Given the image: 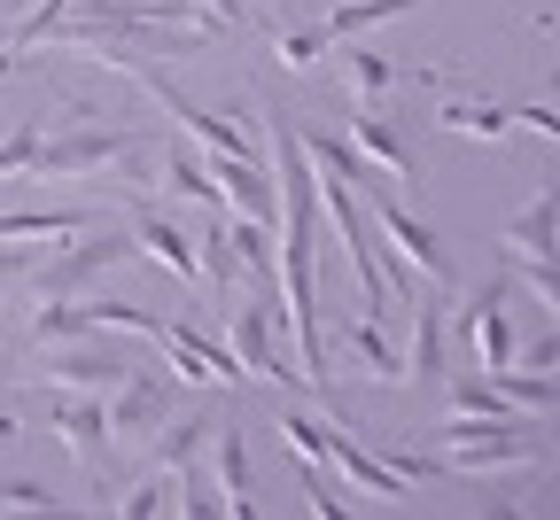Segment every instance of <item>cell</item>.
<instances>
[{
  "mask_svg": "<svg viewBox=\"0 0 560 520\" xmlns=\"http://www.w3.org/2000/svg\"><path fill=\"white\" fill-rule=\"evenodd\" d=\"M202 451H210V474H219V512L249 520L257 497H249V442H242V427H210Z\"/></svg>",
  "mask_w": 560,
  "mask_h": 520,
  "instance_id": "17",
  "label": "cell"
},
{
  "mask_svg": "<svg viewBox=\"0 0 560 520\" xmlns=\"http://www.w3.org/2000/svg\"><path fill=\"white\" fill-rule=\"evenodd\" d=\"M452 412H467V419H522V412H514L499 389H490V381H467V374L452 381Z\"/></svg>",
  "mask_w": 560,
  "mask_h": 520,
  "instance_id": "30",
  "label": "cell"
},
{
  "mask_svg": "<svg viewBox=\"0 0 560 520\" xmlns=\"http://www.w3.org/2000/svg\"><path fill=\"white\" fill-rule=\"evenodd\" d=\"M272 427H280V442L296 451V466H327V427H319V419H304V412H272Z\"/></svg>",
  "mask_w": 560,
  "mask_h": 520,
  "instance_id": "27",
  "label": "cell"
},
{
  "mask_svg": "<svg viewBox=\"0 0 560 520\" xmlns=\"http://www.w3.org/2000/svg\"><path fill=\"white\" fill-rule=\"evenodd\" d=\"M272 55H280V70H312V62H327V32L319 24H289L272 39Z\"/></svg>",
  "mask_w": 560,
  "mask_h": 520,
  "instance_id": "29",
  "label": "cell"
},
{
  "mask_svg": "<svg viewBox=\"0 0 560 520\" xmlns=\"http://www.w3.org/2000/svg\"><path fill=\"white\" fill-rule=\"evenodd\" d=\"M327 55H335V79H342L350 109H389V94L405 86V70L389 55H374L366 39H327Z\"/></svg>",
  "mask_w": 560,
  "mask_h": 520,
  "instance_id": "9",
  "label": "cell"
},
{
  "mask_svg": "<svg viewBox=\"0 0 560 520\" xmlns=\"http://www.w3.org/2000/svg\"><path fill=\"white\" fill-rule=\"evenodd\" d=\"M70 334H86V304H79V295H32V319H24V350L70 342Z\"/></svg>",
  "mask_w": 560,
  "mask_h": 520,
  "instance_id": "22",
  "label": "cell"
},
{
  "mask_svg": "<svg viewBox=\"0 0 560 520\" xmlns=\"http://www.w3.org/2000/svg\"><path fill=\"white\" fill-rule=\"evenodd\" d=\"M102 412H109V442H149L179 404H172V389H164L156 374H140V365H132V374L102 397Z\"/></svg>",
  "mask_w": 560,
  "mask_h": 520,
  "instance_id": "7",
  "label": "cell"
},
{
  "mask_svg": "<svg viewBox=\"0 0 560 520\" xmlns=\"http://www.w3.org/2000/svg\"><path fill=\"white\" fill-rule=\"evenodd\" d=\"M335 466L359 482L366 497H405V489H412V474H405V466H389V459H374V451H366V442L350 435L342 419H327V474H335Z\"/></svg>",
  "mask_w": 560,
  "mask_h": 520,
  "instance_id": "15",
  "label": "cell"
},
{
  "mask_svg": "<svg viewBox=\"0 0 560 520\" xmlns=\"http://www.w3.org/2000/svg\"><path fill=\"white\" fill-rule=\"evenodd\" d=\"M156 505H172V474H156V466L117 497V512H132V520H140V512H156Z\"/></svg>",
  "mask_w": 560,
  "mask_h": 520,
  "instance_id": "33",
  "label": "cell"
},
{
  "mask_svg": "<svg viewBox=\"0 0 560 520\" xmlns=\"http://www.w3.org/2000/svg\"><path fill=\"white\" fill-rule=\"evenodd\" d=\"M156 187H164V202L226 210V194H219V179H210V164H202V147H195V140H172V147H156Z\"/></svg>",
  "mask_w": 560,
  "mask_h": 520,
  "instance_id": "16",
  "label": "cell"
},
{
  "mask_svg": "<svg viewBox=\"0 0 560 520\" xmlns=\"http://www.w3.org/2000/svg\"><path fill=\"white\" fill-rule=\"evenodd\" d=\"M499 397L506 404H529V412H552L560 397H552V374H537V365H506L499 374Z\"/></svg>",
  "mask_w": 560,
  "mask_h": 520,
  "instance_id": "28",
  "label": "cell"
},
{
  "mask_svg": "<svg viewBox=\"0 0 560 520\" xmlns=\"http://www.w3.org/2000/svg\"><path fill=\"white\" fill-rule=\"evenodd\" d=\"M156 311H140V304H86V334H132V342H156Z\"/></svg>",
  "mask_w": 560,
  "mask_h": 520,
  "instance_id": "26",
  "label": "cell"
},
{
  "mask_svg": "<svg viewBox=\"0 0 560 520\" xmlns=\"http://www.w3.org/2000/svg\"><path fill=\"white\" fill-rule=\"evenodd\" d=\"M47 419H55V435L70 442V459H79L86 474H102V466H109V412H102V397H86V389H62Z\"/></svg>",
  "mask_w": 560,
  "mask_h": 520,
  "instance_id": "11",
  "label": "cell"
},
{
  "mask_svg": "<svg viewBox=\"0 0 560 520\" xmlns=\"http://www.w3.org/2000/svg\"><path fill=\"white\" fill-rule=\"evenodd\" d=\"M140 164V140L117 125H55L39 132V156L24 179H102V172H132Z\"/></svg>",
  "mask_w": 560,
  "mask_h": 520,
  "instance_id": "1",
  "label": "cell"
},
{
  "mask_svg": "<svg viewBox=\"0 0 560 520\" xmlns=\"http://www.w3.org/2000/svg\"><path fill=\"white\" fill-rule=\"evenodd\" d=\"M156 350H164V365H172L179 381H202V389H210V381H242V365L226 357V342H210V334H195V327H172V319H164V327H156Z\"/></svg>",
  "mask_w": 560,
  "mask_h": 520,
  "instance_id": "14",
  "label": "cell"
},
{
  "mask_svg": "<svg viewBox=\"0 0 560 520\" xmlns=\"http://www.w3.org/2000/svg\"><path fill=\"white\" fill-rule=\"evenodd\" d=\"M537 451L522 419H467V412L444 419V474H514Z\"/></svg>",
  "mask_w": 560,
  "mask_h": 520,
  "instance_id": "3",
  "label": "cell"
},
{
  "mask_svg": "<svg viewBox=\"0 0 560 520\" xmlns=\"http://www.w3.org/2000/svg\"><path fill=\"white\" fill-rule=\"evenodd\" d=\"M552 210H560V202L537 194V202L514 217V226L499 234V249H506L514 264H529V287H537V304H545V311H552Z\"/></svg>",
  "mask_w": 560,
  "mask_h": 520,
  "instance_id": "12",
  "label": "cell"
},
{
  "mask_svg": "<svg viewBox=\"0 0 560 520\" xmlns=\"http://www.w3.org/2000/svg\"><path fill=\"white\" fill-rule=\"evenodd\" d=\"M0 512H62V497H55L47 482L16 474V482H0Z\"/></svg>",
  "mask_w": 560,
  "mask_h": 520,
  "instance_id": "31",
  "label": "cell"
},
{
  "mask_svg": "<svg viewBox=\"0 0 560 520\" xmlns=\"http://www.w3.org/2000/svg\"><path fill=\"white\" fill-rule=\"evenodd\" d=\"M436 125H444V132H459V140H506V132H522V117H514V109H499V102H475V94L436 102Z\"/></svg>",
  "mask_w": 560,
  "mask_h": 520,
  "instance_id": "21",
  "label": "cell"
},
{
  "mask_svg": "<svg viewBox=\"0 0 560 520\" xmlns=\"http://www.w3.org/2000/svg\"><path fill=\"white\" fill-rule=\"evenodd\" d=\"M359 202H366V226H374V234H382V249H389V264H382V272H389V287H397V280H420V287H444V280H452L444 241L420 226V217H412L397 194H359Z\"/></svg>",
  "mask_w": 560,
  "mask_h": 520,
  "instance_id": "2",
  "label": "cell"
},
{
  "mask_svg": "<svg viewBox=\"0 0 560 520\" xmlns=\"http://www.w3.org/2000/svg\"><path fill=\"white\" fill-rule=\"evenodd\" d=\"M195 9H202L210 24H219V32H234V24L249 16V0H195Z\"/></svg>",
  "mask_w": 560,
  "mask_h": 520,
  "instance_id": "35",
  "label": "cell"
},
{
  "mask_svg": "<svg viewBox=\"0 0 560 520\" xmlns=\"http://www.w3.org/2000/svg\"><path fill=\"white\" fill-rule=\"evenodd\" d=\"M412 9V0H335V16L319 24L327 39H366V32H382V24H397Z\"/></svg>",
  "mask_w": 560,
  "mask_h": 520,
  "instance_id": "25",
  "label": "cell"
},
{
  "mask_svg": "<svg viewBox=\"0 0 560 520\" xmlns=\"http://www.w3.org/2000/svg\"><path fill=\"white\" fill-rule=\"evenodd\" d=\"M24 257H32V249H24V241H0V287H9V280H16V272H24Z\"/></svg>",
  "mask_w": 560,
  "mask_h": 520,
  "instance_id": "36",
  "label": "cell"
},
{
  "mask_svg": "<svg viewBox=\"0 0 560 520\" xmlns=\"http://www.w3.org/2000/svg\"><path fill=\"white\" fill-rule=\"evenodd\" d=\"M249 272H242V249H234V226H226V210H210V226H202V249H195V295H234Z\"/></svg>",
  "mask_w": 560,
  "mask_h": 520,
  "instance_id": "18",
  "label": "cell"
},
{
  "mask_svg": "<svg viewBox=\"0 0 560 520\" xmlns=\"http://www.w3.org/2000/svg\"><path fill=\"white\" fill-rule=\"evenodd\" d=\"M164 9H179V0H164Z\"/></svg>",
  "mask_w": 560,
  "mask_h": 520,
  "instance_id": "37",
  "label": "cell"
},
{
  "mask_svg": "<svg viewBox=\"0 0 560 520\" xmlns=\"http://www.w3.org/2000/svg\"><path fill=\"white\" fill-rule=\"evenodd\" d=\"M172 505L195 512V520H210V512H219V489L202 482V466H179V474H172Z\"/></svg>",
  "mask_w": 560,
  "mask_h": 520,
  "instance_id": "32",
  "label": "cell"
},
{
  "mask_svg": "<svg viewBox=\"0 0 560 520\" xmlns=\"http://www.w3.org/2000/svg\"><path fill=\"white\" fill-rule=\"evenodd\" d=\"M202 442H210V419H202V412H172V419L149 435V466H156V474H179V466L202 459Z\"/></svg>",
  "mask_w": 560,
  "mask_h": 520,
  "instance_id": "20",
  "label": "cell"
},
{
  "mask_svg": "<svg viewBox=\"0 0 560 520\" xmlns=\"http://www.w3.org/2000/svg\"><path fill=\"white\" fill-rule=\"evenodd\" d=\"M342 140H350V156H359L366 172H389V179H412V156H405V140L382 125V109H350V125H342Z\"/></svg>",
  "mask_w": 560,
  "mask_h": 520,
  "instance_id": "19",
  "label": "cell"
},
{
  "mask_svg": "<svg viewBox=\"0 0 560 520\" xmlns=\"http://www.w3.org/2000/svg\"><path fill=\"white\" fill-rule=\"evenodd\" d=\"M342 350L359 357V374H374V381H405V357L389 350V334H382V319H342Z\"/></svg>",
  "mask_w": 560,
  "mask_h": 520,
  "instance_id": "23",
  "label": "cell"
},
{
  "mask_svg": "<svg viewBox=\"0 0 560 520\" xmlns=\"http://www.w3.org/2000/svg\"><path fill=\"white\" fill-rule=\"evenodd\" d=\"M125 374H132V357H125V350H109L102 334L47 342V357H39V381H47V389H86V397H109Z\"/></svg>",
  "mask_w": 560,
  "mask_h": 520,
  "instance_id": "5",
  "label": "cell"
},
{
  "mask_svg": "<svg viewBox=\"0 0 560 520\" xmlns=\"http://www.w3.org/2000/svg\"><path fill=\"white\" fill-rule=\"evenodd\" d=\"M125 257H132L125 234H70V241H55V257L32 272V295H79V287H94L102 272H117Z\"/></svg>",
  "mask_w": 560,
  "mask_h": 520,
  "instance_id": "6",
  "label": "cell"
},
{
  "mask_svg": "<svg viewBox=\"0 0 560 520\" xmlns=\"http://www.w3.org/2000/svg\"><path fill=\"white\" fill-rule=\"evenodd\" d=\"M397 357H405V381L397 389H412V397H436L444 389V295L420 287V280H412V350H397Z\"/></svg>",
  "mask_w": 560,
  "mask_h": 520,
  "instance_id": "8",
  "label": "cell"
},
{
  "mask_svg": "<svg viewBox=\"0 0 560 520\" xmlns=\"http://www.w3.org/2000/svg\"><path fill=\"white\" fill-rule=\"evenodd\" d=\"M272 311H280V295H272V287L242 295V304L226 311V357L242 365V381H280V389H289V381H304V374L272 350Z\"/></svg>",
  "mask_w": 560,
  "mask_h": 520,
  "instance_id": "4",
  "label": "cell"
},
{
  "mask_svg": "<svg viewBox=\"0 0 560 520\" xmlns=\"http://www.w3.org/2000/svg\"><path fill=\"white\" fill-rule=\"evenodd\" d=\"M79 226H94V217H79V210H0V241H24V249L70 241Z\"/></svg>",
  "mask_w": 560,
  "mask_h": 520,
  "instance_id": "24",
  "label": "cell"
},
{
  "mask_svg": "<svg viewBox=\"0 0 560 520\" xmlns=\"http://www.w3.org/2000/svg\"><path fill=\"white\" fill-rule=\"evenodd\" d=\"M459 334L475 342V365H482V374H506V365L522 357V342H514V327H506V280H490L475 304L459 311Z\"/></svg>",
  "mask_w": 560,
  "mask_h": 520,
  "instance_id": "10",
  "label": "cell"
},
{
  "mask_svg": "<svg viewBox=\"0 0 560 520\" xmlns=\"http://www.w3.org/2000/svg\"><path fill=\"white\" fill-rule=\"evenodd\" d=\"M32 156H39V132L24 125V132H9V140H0V179H24L32 172Z\"/></svg>",
  "mask_w": 560,
  "mask_h": 520,
  "instance_id": "34",
  "label": "cell"
},
{
  "mask_svg": "<svg viewBox=\"0 0 560 520\" xmlns=\"http://www.w3.org/2000/svg\"><path fill=\"white\" fill-rule=\"evenodd\" d=\"M125 241H132V257H149V264H164L179 287H195V241L172 226V217H164L156 202H132V226H125Z\"/></svg>",
  "mask_w": 560,
  "mask_h": 520,
  "instance_id": "13",
  "label": "cell"
}]
</instances>
